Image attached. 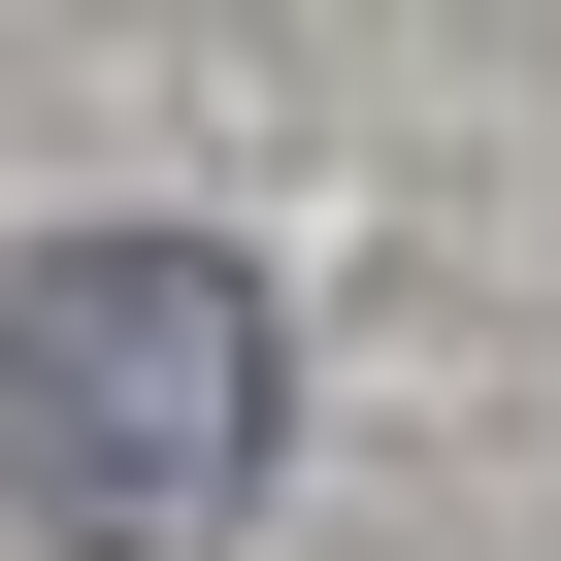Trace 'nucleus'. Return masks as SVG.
Wrapping results in <instances>:
<instances>
[{
  "label": "nucleus",
  "mask_w": 561,
  "mask_h": 561,
  "mask_svg": "<svg viewBox=\"0 0 561 561\" xmlns=\"http://www.w3.org/2000/svg\"><path fill=\"white\" fill-rule=\"evenodd\" d=\"M0 495L67 561H198L264 495V264L231 231H34L0 264Z\"/></svg>",
  "instance_id": "nucleus-1"
}]
</instances>
